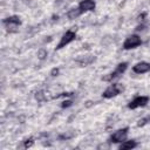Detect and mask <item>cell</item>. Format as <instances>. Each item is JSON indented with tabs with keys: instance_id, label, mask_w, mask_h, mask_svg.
<instances>
[{
	"instance_id": "9",
	"label": "cell",
	"mask_w": 150,
	"mask_h": 150,
	"mask_svg": "<svg viewBox=\"0 0 150 150\" xmlns=\"http://www.w3.org/2000/svg\"><path fill=\"white\" fill-rule=\"evenodd\" d=\"M96 7V4L94 0H82L80 4H79V9L84 13V12H90V11H94Z\"/></svg>"
},
{
	"instance_id": "16",
	"label": "cell",
	"mask_w": 150,
	"mask_h": 150,
	"mask_svg": "<svg viewBox=\"0 0 150 150\" xmlns=\"http://www.w3.org/2000/svg\"><path fill=\"white\" fill-rule=\"evenodd\" d=\"M70 105H71V101H70V100L63 101V102H62V104H61V107H62V108H67V107H70Z\"/></svg>"
},
{
	"instance_id": "1",
	"label": "cell",
	"mask_w": 150,
	"mask_h": 150,
	"mask_svg": "<svg viewBox=\"0 0 150 150\" xmlns=\"http://www.w3.org/2000/svg\"><path fill=\"white\" fill-rule=\"evenodd\" d=\"M127 68H128V63H127V62H121V63H118V64L116 66V68H115L110 74H108L107 76H103L102 80H103V81H107V82H110V81H112V80L120 77V76L127 70Z\"/></svg>"
},
{
	"instance_id": "2",
	"label": "cell",
	"mask_w": 150,
	"mask_h": 150,
	"mask_svg": "<svg viewBox=\"0 0 150 150\" xmlns=\"http://www.w3.org/2000/svg\"><path fill=\"white\" fill-rule=\"evenodd\" d=\"M128 131H129V128L125 127V128H122V129H118L116 131H114L109 138V141L111 143H122L123 141L127 139V136H128Z\"/></svg>"
},
{
	"instance_id": "14",
	"label": "cell",
	"mask_w": 150,
	"mask_h": 150,
	"mask_svg": "<svg viewBox=\"0 0 150 150\" xmlns=\"http://www.w3.org/2000/svg\"><path fill=\"white\" fill-rule=\"evenodd\" d=\"M35 97H36V100L40 101V102H42V101L46 100V96H45V93H43V91H39V93H36Z\"/></svg>"
},
{
	"instance_id": "3",
	"label": "cell",
	"mask_w": 150,
	"mask_h": 150,
	"mask_svg": "<svg viewBox=\"0 0 150 150\" xmlns=\"http://www.w3.org/2000/svg\"><path fill=\"white\" fill-rule=\"evenodd\" d=\"M2 23L5 25V27L9 30V32H16V27H19L21 25V20L19 16L16 15H12V16H8L6 19L2 20Z\"/></svg>"
},
{
	"instance_id": "5",
	"label": "cell",
	"mask_w": 150,
	"mask_h": 150,
	"mask_svg": "<svg viewBox=\"0 0 150 150\" xmlns=\"http://www.w3.org/2000/svg\"><path fill=\"white\" fill-rule=\"evenodd\" d=\"M142 43V40L141 38L137 35V34H132V35H129L124 42H123V49H134L136 47H138L139 45Z\"/></svg>"
},
{
	"instance_id": "13",
	"label": "cell",
	"mask_w": 150,
	"mask_h": 150,
	"mask_svg": "<svg viewBox=\"0 0 150 150\" xmlns=\"http://www.w3.org/2000/svg\"><path fill=\"white\" fill-rule=\"evenodd\" d=\"M149 122H150V116H146V117L139 120L138 123H137V125H138V127H143V125H145V124L149 123Z\"/></svg>"
},
{
	"instance_id": "10",
	"label": "cell",
	"mask_w": 150,
	"mask_h": 150,
	"mask_svg": "<svg viewBox=\"0 0 150 150\" xmlns=\"http://www.w3.org/2000/svg\"><path fill=\"white\" fill-rule=\"evenodd\" d=\"M137 146V142L134 141V139H130V141H123L121 144H120V150H125V149H134Z\"/></svg>"
},
{
	"instance_id": "15",
	"label": "cell",
	"mask_w": 150,
	"mask_h": 150,
	"mask_svg": "<svg viewBox=\"0 0 150 150\" xmlns=\"http://www.w3.org/2000/svg\"><path fill=\"white\" fill-rule=\"evenodd\" d=\"M38 56H39V59H45V56H47V52L43 50V49H41V50H39Z\"/></svg>"
},
{
	"instance_id": "7",
	"label": "cell",
	"mask_w": 150,
	"mask_h": 150,
	"mask_svg": "<svg viewBox=\"0 0 150 150\" xmlns=\"http://www.w3.org/2000/svg\"><path fill=\"white\" fill-rule=\"evenodd\" d=\"M149 102V97L148 96H137L134 100H131L128 104L129 109H137L139 107H144L146 105V103Z\"/></svg>"
},
{
	"instance_id": "6",
	"label": "cell",
	"mask_w": 150,
	"mask_h": 150,
	"mask_svg": "<svg viewBox=\"0 0 150 150\" xmlns=\"http://www.w3.org/2000/svg\"><path fill=\"white\" fill-rule=\"evenodd\" d=\"M122 90H123V87H122L120 83H114V84L109 86V87L103 91L102 96H103L104 98H112V97L117 96Z\"/></svg>"
},
{
	"instance_id": "17",
	"label": "cell",
	"mask_w": 150,
	"mask_h": 150,
	"mask_svg": "<svg viewBox=\"0 0 150 150\" xmlns=\"http://www.w3.org/2000/svg\"><path fill=\"white\" fill-rule=\"evenodd\" d=\"M57 73H59V69H57V68H54V69L52 70V73H50V74H52V76H55V74L57 75Z\"/></svg>"
},
{
	"instance_id": "8",
	"label": "cell",
	"mask_w": 150,
	"mask_h": 150,
	"mask_svg": "<svg viewBox=\"0 0 150 150\" xmlns=\"http://www.w3.org/2000/svg\"><path fill=\"white\" fill-rule=\"evenodd\" d=\"M150 70V63L145 62V61H141L137 62L134 67H132V71L136 74H145Z\"/></svg>"
},
{
	"instance_id": "11",
	"label": "cell",
	"mask_w": 150,
	"mask_h": 150,
	"mask_svg": "<svg viewBox=\"0 0 150 150\" xmlns=\"http://www.w3.org/2000/svg\"><path fill=\"white\" fill-rule=\"evenodd\" d=\"M82 14V12L79 9V7L77 8H71V9H69L68 11V13H67V16H68V19L69 20H74V19H76L77 16H80Z\"/></svg>"
},
{
	"instance_id": "12",
	"label": "cell",
	"mask_w": 150,
	"mask_h": 150,
	"mask_svg": "<svg viewBox=\"0 0 150 150\" xmlns=\"http://www.w3.org/2000/svg\"><path fill=\"white\" fill-rule=\"evenodd\" d=\"M34 144V139L32 138V137H29V138H26L25 141H23V148H30L32 145Z\"/></svg>"
},
{
	"instance_id": "4",
	"label": "cell",
	"mask_w": 150,
	"mask_h": 150,
	"mask_svg": "<svg viewBox=\"0 0 150 150\" xmlns=\"http://www.w3.org/2000/svg\"><path fill=\"white\" fill-rule=\"evenodd\" d=\"M75 39H76V33H75L74 30H71V29L67 30V32L62 35V38H61V40H60V42L57 43L56 49L59 50V49H61V48L66 47L67 45H69L70 42H73Z\"/></svg>"
}]
</instances>
